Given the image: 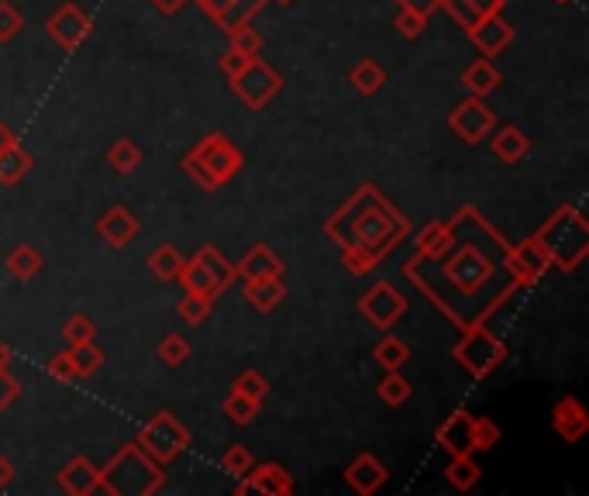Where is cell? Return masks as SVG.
Instances as JSON below:
<instances>
[{
    "label": "cell",
    "instance_id": "cell-1",
    "mask_svg": "<svg viewBox=\"0 0 589 496\" xmlns=\"http://www.w3.org/2000/svg\"><path fill=\"white\" fill-rule=\"evenodd\" d=\"M328 238L341 248L352 273H369L410 235L407 217L393 211L376 186H362L352 200L328 221Z\"/></svg>",
    "mask_w": 589,
    "mask_h": 496
},
{
    "label": "cell",
    "instance_id": "cell-2",
    "mask_svg": "<svg viewBox=\"0 0 589 496\" xmlns=\"http://www.w3.org/2000/svg\"><path fill=\"white\" fill-rule=\"evenodd\" d=\"M534 242L541 245L548 266L562 269V273H572L586 262L589 255V224L579 207L565 204L534 231Z\"/></svg>",
    "mask_w": 589,
    "mask_h": 496
},
{
    "label": "cell",
    "instance_id": "cell-3",
    "mask_svg": "<svg viewBox=\"0 0 589 496\" xmlns=\"http://www.w3.org/2000/svg\"><path fill=\"white\" fill-rule=\"evenodd\" d=\"M183 169L200 190H221L224 183H231L245 169V152L231 142L221 131L204 135L190 152L183 155Z\"/></svg>",
    "mask_w": 589,
    "mask_h": 496
},
{
    "label": "cell",
    "instance_id": "cell-4",
    "mask_svg": "<svg viewBox=\"0 0 589 496\" xmlns=\"http://www.w3.org/2000/svg\"><path fill=\"white\" fill-rule=\"evenodd\" d=\"M431 266L441 269V279H445L448 290H452V297H445L438 304V310L445 317L452 314L455 300H476L479 290H486L496 273L490 252H486V248H476V245H462L459 252H445L441 259H434Z\"/></svg>",
    "mask_w": 589,
    "mask_h": 496
},
{
    "label": "cell",
    "instance_id": "cell-5",
    "mask_svg": "<svg viewBox=\"0 0 589 496\" xmlns=\"http://www.w3.org/2000/svg\"><path fill=\"white\" fill-rule=\"evenodd\" d=\"M100 479H104V493L152 496L162 490L166 472H162V465L155 462L138 441H131V445H124L121 452L100 469Z\"/></svg>",
    "mask_w": 589,
    "mask_h": 496
},
{
    "label": "cell",
    "instance_id": "cell-6",
    "mask_svg": "<svg viewBox=\"0 0 589 496\" xmlns=\"http://www.w3.org/2000/svg\"><path fill=\"white\" fill-rule=\"evenodd\" d=\"M452 359L472 379H486L507 362V341L496 338L483 321H476L469 328H462V341L452 348Z\"/></svg>",
    "mask_w": 589,
    "mask_h": 496
},
{
    "label": "cell",
    "instance_id": "cell-7",
    "mask_svg": "<svg viewBox=\"0 0 589 496\" xmlns=\"http://www.w3.org/2000/svg\"><path fill=\"white\" fill-rule=\"evenodd\" d=\"M135 441L159 465H169V462H176L186 452V445H190V431H186L183 424L176 421L173 414H169V410H159V414H155L152 421L145 424L142 431H138Z\"/></svg>",
    "mask_w": 589,
    "mask_h": 496
},
{
    "label": "cell",
    "instance_id": "cell-8",
    "mask_svg": "<svg viewBox=\"0 0 589 496\" xmlns=\"http://www.w3.org/2000/svg\"><path fill=\"white\" fill-rule=\"evenodd\" d=\"M279 87H283V76H279L266 59H252L242 73L231 80V90H235V97L242 100L248 111H262V107L279 93Z\"/></svg>",
    "mask_w": 589,
    "mask_h": 496
},
{
    "label": "cell",
    "instance_id": "cell-9",
    "mask_svg": "<svg viewBox=\"0 0 589 496\" xmlns=\"http://www.w3.org/2000/svg\"><path fill=\"white\" fill-rule=\"evenodd\" d=\"M45 31H49V38L59 45L62 52H76V49H83L87 38L93 35V21L87 18V11H83L80 4L66 0V4H59L56 11L49 14Z\"/></svg>",
    "mask_w": 589,
    "mask_h": 496
},
{
    "label": "cell",
    "instance_id": "cell-10",
    "mask_svg": "<svg viewBox=\"0 0 589 496\" xmlns=\"http://www.w3.org/2000/svg\"><path fill=\"white\" fill-rule=\"evenodd\" d=\"M448 128L462 138L465 145H479L493 135L496 128V111L486 104V97H465L452 114H448Z\"/></svg>",
    "mask_w": 589,
    "mask_h": 496
},
{
    "label": "cell",
    "instance_id": "cell-11",
    "mask_svg": "<svg viewBox=\"0 0 589 496\" xmlns=\"http://www.w3.org/2000/svg\"><path fill=\"white\" fill-rule=\"evenodd\" d=\"M407 297L397 290L393 283H376L369 286V293H362L359 300V314L366 317L376 331H390L393 324L400 321L403 314H407Z\"/></svg>",
    "mask_w": 589,
    "mask_h": 496
},
{
    "label": "cell",
    "instance_id": "cell-12",
    "mask_svg": "<svg viewBox=\"0 0 589 496\" xmlns=\"http://www.w3.org/2000/svg\"><path fill=\"white\" fill-rule=\"evenodd\" d=\"M503 266H507V276L514 279L517 286H534L548 269H552L545 259V252H541V245L534 242V235L517 245H510L507 255H503Z\"/></svg>",
    "mask_w": 589,
    "mask_h": 496
},
{
    "label": "cell",
    "instance_id": "cell-13",
    "mask_svg": "<svg viewBox=\"0 0 589 496\" xmlns=\"http://www.w3.org/2000/svg\"><path fill=\"white\" fill-rule=\"evenodd\" d=\"M434 441L445 448L448 455H476V414L469 410H452L434 431Z\"/></svg>",
    "mask_w": 589,
    "mask_h": 496
},
{
    "label": "cell",
    "instance_id": "cell-14",
    "mask_svg": "<svg viewBox=\"0 0 589 496\" xmlns=\"http://www.w3.org/2000/svg\"><path fill=\"white\" fill-rule=\"evenodd\" d=\"M238 496L259 493V496H290L293 493V476L279 462H262L259 469H248L235 486Z\"/></svg>",
    "mask_w": 589,
    "mask_h": 496
},
{
    "label": "cell",
    "instance_id": "cell-15",
    "mask_svg": "<svg viewBox=\"0 0 589 496\" xmlns=\"http://www.w3.org/2000/svg\"><path fill=\"white\" fill-rule=\"evenodd\" d=\"M465 35H469V42L479 49V56L493 59L510 49V42H514V25H510L507 18H500V14H490V18L476 21Z\"/></svg>",
    "mask_w": 589,
    "mask_h": 496
},
{
    "label": "cell",
    "instance_id": "cell-16",
    "mask_svg": "<svg viewBox=\"0 0 589 496\" xmlns=\"http://www.w3.org/2000/svg\"><path fill=\"white\" fill-rule=\"evenodd\" d=\"M56 483H59V490L69 493V496L104 493V479H100V469L90 459H83V455H76V459H69L66 465H62Z\"/></svg>",
    "mask_w": 589,
    "mask_h": 496
},
{
    "label": "cell",
    "instance_id": "cell-17",
    "mask_svg": "<svg viewBox=\"0 0 589 496\" xmlns=\"http://www.w3.org/2000/svg\"><path fill=\"white\" fill-rule=\"evenodd\" d=\"M386 479H390V472H386V465L376 459V455H369V452H362V455H355L352 462H348V469H345V483L352 486L359 496H372V493H379L386 486Z\"/></svg>",
    "mask_w": 589,
    "mask_h": 496
},
{
    "label": "cell",
    "instance_id": "cell-18",
    "mask_svg": "<svg viewBox=\"0 0 589 496\" xmlns=\"http://www.w3.org/2000/svg\"><path fill=\"white\" fill-rule=\"evenodd\" d=\"M97 235L104 238L111 248L131 245L138 238V217L131 214L128 207H121V204L107 207V211L100 214V221H97Z\"/></svg>",
    "mask_w": 589,
    "mask_h": 496
},
{
    "label": "cell",
    "instance_id": "cell-19",
    "mask_svg": "<svg viewBox=\"0 0 589 496\" xmlns=\"http://www.w3.org/2000/svg\"><path fill=\"white\" fill-rule=\"evenodd\" d=\"M552 428L562 441H579L589 431V414L576 397H562L552 407Z\"/></svg>",
    "mask_w": 589,
    "mask_h": 496
},
{
    "label": "cell",
    "instance_id": "cell-20",
    "mask_svg": "<svg viewBox=\"0 0 589 496\" xmlns=\"http://www.w3.org/2000/svg\"><path fill=\"white\" fill-rule=\"evenodd\" d=\"M414 242H417L414 259H424V262L441 259V255L455 248V221H428L421 231H417Z\"/></svg>",
    "mask_w": 589,
    "mask_h": 496
},
{
    "label": "cell",
    "instance_id": "cell-21",
    "mask_svg": "<svg viewBox=\"0 0 589 496\" xmlns=\"http://www.w3.org/2000/svg\"><path fill=\"white\" fill-rule=\"evenodd\" d=\"M245 300L259 314H273V310L286 300V279L283 276H266V279H245Z\"/></svg>",
    "mask_w": 589,
    "mask_h": 496
},
{
    "label": "cell",
    "instance_id": "cell-22",
    "mask_svg": "<svg viewBox=\"0 0 589 496\" xmlns=\"http://www.w3.org/2000/svg\"><path fill=\"white\" fill-rule=\"evenodd\" d=\"M503 4H507V0H445L441 11H445L462 31H469L476 21L490 18V14H500Z\"/></svg>",
    "mask_w": 589,
    "mask_h": 496
},
{
    "label": "cell",
    "instance_id": "cell-23",
    "mask_svg": "<svg viewBox=\"0 0 589 496\" xmlns=\"http://www.w3.org/2000/svg\"><path fill=\"white\" fill-rule=\"evenodd\" d=\"M238 279H266V276H283V259L269 245H252L235 266Z\"/></svg>",
    "mask_w": 589,
    "mask_h": 496
},
{
    "label": "cell",
    "instance_id": "cell-24",
    "mask_svg": "<svg viewBox=\"0 0 589 496\" xmlns=\"http://www.w3.org/2000/svg\"><path fill=\"white\" fill-rule=\"evenodd\" d=\"M493 142L490 149L500 162H507V166H514V162L527 159V152H531V138L524 135L517 124H503V128H493Z\"/></svg>",
    "mask_w": 589,
    "mask_h": 496
},
{
    "label": "cell",
    "instance_id": "cell-25",
    "mask_svg": "<svg viewBox=\"0 0 589 496\" xmlns=\"http://www.w3.org/2000/svg\"><path fill=\"white\" fill-rule=\"evenodd\" d=\"M462 87L472 93V97H490V93L500 87V69L493 66L490 59H476L462 69Z\"/></svg>",
    "mask_w": 589,
    "mask_h": 496
},
{
    "label": "cell",
    "instance_id": "cell-26",
    "mask_svg": "<svg viewBox=\"0 0 589 496\" xmlns=\"http://www.w3.org/2000/svg\"><path fill=\"white\" fill-rule=\"evenodd\" d=\"M193 259L200 262V266L211 273V279L217 286H221V293L224 290H231V283L238 279V273H235V266H231L228 259H224V252L217 245H200L197 252H193Z\"/></svg>",
    "mask_w": 589,
    "mask_h": 496
},
{
    "label": "cell",
    "instance_id": "cell-27",
    "mask_svg": "<svg viewBox=\"0 0 589 496\" xmlns=\"http://www.w3.org/2000/svg\"><path fill=\"white\" fill-rule=\"evenodd\" d=\"M42 269H45V259L38 255L35 245L21 242V245H14L11 252H7V273H11L14 279H21V283L35 279Z\"/></svg>",
    "mask_w": 589,
    "mask_h": 496
},
{
    "label": "cell",
    "instance_id": "cell-28",
    "mask_svg": "<svg viewBox=\"0 0 589 496\" xmlns=\"http://www.w3.org/2000/svg\"><path fill=\"white\" fill-rule=\"evenodd\" d=\"M176 283L183 286L186 293H197V297H207V300H217L221 297V286L214 283L211 273H207L204 266H200L197 259H186L180 276H176Z\"/></svg>",
    "mask_w": 589,
    "mask_h": 496
},
{
    "label": "cell",
    "instance_id": "cell-29",
    "mask_svg": "<svg viewBox=\"0 0 589 496\" xmlns=\"http://www.w3.org/2000/svg\"><path fill=\"white\" fill-rule=\"evenodd\" d=\"M142 159H145V152H142V145L135 142V138H114L111 142V149H107V166L114 169V173H121V176H128V173H135L138 166H142Z\"/></svg>",
    "mask_w": 589,
    "mask_h": 496
},
{
    "label": "cell",
    "instance_id": "cell-30",
    "mask_svg": "<svg viewBox=\"0 0 589 496\" xmlns=\"http://www.w3.org/2000/svg\"><path fill=\"white\" fill-rule=\"evenodd\" d=\"M348 83L355 87V93H362V97H372V93H379L386 87V69L379 66L376 59H359L352 66V73H348Z\"/></svg>",
    "mask_w": 589,
    "mask_h": 496
},
{
    "label": "cell",
    "instance_id": "cell-31",
    "mask_svg": "<svg viewBox=\"0 0 589 496\" xmlns=\"http://www.w3.org/2000/svg\"><path fill=\"white\" fill-rule=\"evenodd\" d=\"M31 166H35V159H31V155L21 149L18 142H14L11 149L0 152V183H4V186H18L31 173Z\"/></svg>",
    "mask_w": 589,
    "mask_h": 496
},
{
    "label": "cell",
    "instance_id": "cell-32",
    "mask_svg": "<svg viewBox=\"0 0 589 496\" xmlns=\"http://www.w3.org/2000/svg\"><path fill=\"white\" fill-rule=\"evenodd\" d=\"M269 0H231L228 7H224L221 14H217V25H221V31L228 35V31H235V28H242V25H252V18L255 14L266 7Z\"/></svg>",
    "mask_w": 589,
    "mask_h": 496
},
{
    "label": "cell",
    "instance_id": "cell-33",
    "mask_svg": "<svg viewBox=\"0 0 589 496\" xmlns=\"http://www.w3.org/2000/svg\"><path fill=\"white\" fill-rule=\"evenodd\" d=\"M445 479L452 483V490L469 493L472 486H479V479H483V469H479L472 455H452V462H448V469H445Z\"/></svg>",
    "mask_w": 589,
    "mask_h": 496
},
{
    "label": "cell",
    "instance_id": "cell-34",
    "mask_svg": "<svg viewBox=\"0 0 589 496\" xmlns=\"http://www.w3.org/2000/svg\"><path fill=\"white\" fill-rule=\"evenodd\" d=\"M221 410H224V417H228L231 424H238V428H248V424H252L255 417L262 414V400H252V397H245V393L231 390L228 397H224Z\"/></svg>",
    "mask_w": 589,
    "mask_h": 496
},
{
    "label": "cell",
    "instance_id": "cell-35",
    "mask_svg": "<svg viewBox=\"0 0 589 496\" xmlns=\"http://www.w3.org/2000/svg\"><path fill=\"white\" fill-rule=\"evenodd\" d=\"M372 359H376L386 372H397L410 362V345L407 341H400L397 335H386V338H379L376 348H372Z\"/></svg>",
    "mask_w": 589,
    "mask_h": 496
},
{
    "label": "cell",
    "instance_id": "cell-36",
    "mask_svg": "<svg viewBox=\"0 0 589 496\" xmlns=\"http://www.w3.org/2000/svg\"><path fill=\"white\" fill-rule=\"evenodd\" d=\"M183 255L176 252V245H159L155 252L149 255V273L155 279H162V283H173L176 276H180V269H183Z\"/></svg>",
    "mask_w": 589,
    "mask_h": 496
},
{
    "label": "cell",
    "instance_id": "cell-37",
    "mask_svg": "<svg viewBox=\"0 0 589 496\" xmlns=\"http://www.w3.org/2000/svg\"><path fill=\"white\" fill-rule=\"evenodd\" d=\"M69 362L76 369V379H87L104 366V352L97 348V341H80V345H69Z\"/></svg>",
    "mask_w": 589,
    "mask_h": 496
},
{
    "label": "cell",
    "instance_id": "cell-38",
    "mask_svg": "<svg viewBox=\"0 0 589 496\" xmlns=\"http://www.w3.org/2000/svg\"><path fill=\"white\" fill-rule=\"evenodd\" d=\"M376 393H379V400H383L386 407H403V403L414 397V386H410V379H403L400 369H397V372H386V376L379 379Z\"/></svg>",
    "mask_w": 589,
    "mask_h": 496
},
{
    "label": "cell",
    "instance_id": "cell-39",
    "mask_svg": "<svg viewBox=\"0 0 589 496\" xmlns=\"http://www.w3.org/2000/svg\"><path fill=\"white\" fill-rule=\"evenodd\" d=\"M159 362L162 366H169V369H176V366H183V362H190V355H193V348H190V341H186L183 335H166L159 341Z\"/></svg>",
    "mask_w": 589,
    "mask_h": 496
},
{
    "label": "cell",
    "instance_id": "cell-40",
    "mask_svg": "<svg viewBox=\"0 0 589 496\" xmlns=\"http://www.w3.org/2000/svg\"><path fill=\"white\" fill-rule=\"evenodd\" d=\"M255 465V459H252V452L242 445V441H231L228 448H224V455H221V469L228 472L231 479H242L248 469Z\"/></svg>",
    "mask_w": 589,
    "mask_h": 496
},
{
    "label": "cell",
    "instance_id": "cell-41",
    "mask_svg": "<svg viewBox=\"0 0 589 496\" xmlns=\"http://www.w3.org/2000/svg\"><path fill=\"white\" fill-rule=\"evenodd\" d=\"M228 38H231L228 49L242 52L245 59H259V56H262V35H259V31H255L252 25H242V28L228 31Z\"/></svg>",
    "mask_w": 589,
    "mask_h": 496
},
{
    "label": "cell",
    "instance_id": "cell-42",
    "mask_svg": "<svg viewBox=\"0 0 589 496\" xmlns=\"http://www.w3.org/2000/svg\"><path fill=\"white\" fill-rule=\"evenodd\" d=\"M62 338H66L69 345H80V341H93V338H97V324H93L87 314H69L66 324H62Z\"/></svg>",
    "mask_w": 589,
    "mask_h": 496
},
{
    "label": "cell",
    "instance_id": "cell-43",
    "mask_svg": "<svg viewBox=\"0 0 589 496\" xmlns=\"http://www.w3.org/2000/svg\"><path fill=\"white\" fill-rule=\"evenodd\" d=\"M21 31H25V14L11 0H0V42H11Z\"/></svg>",
    "mask_w": 589,
    "mask_h": 496
},
{
    "label": "cell",
    "instance_id": "cell-44",
    "mask_svg": "<svg viewBox=\"0 0 589 496\" xmlns=\"http://www.w3.org/2000/svg\"><path fill=\"white\" fill-rule=\"evenodd\" d=\"M231 390L245 393V397H252V400H266L269 397V379L262 376L259 369H245L242 376L235 379V386H231Z\"/></svg>",
    "mask_w": 589,
    "mask_h": 496
},
{
    "label": "cell",
    "instance_id": "cell-45",
    "mask_svg": "<svg viewBox=\"0 0 589 496\" xmlns=\"http://www.w3.org/2000/svg\"><path fill=\"white\" fill-rule=\"evenodd\" d=\"M211 307H214V300L197 297V293H183V300H180V317H183L186 324H204L207 317H211Z\"/></svg>",
    "mask_w": 589,
    "mask_h": 496
},
{
    "label": "cell",
    "instance_id": "cell-46",
    "mask_svg": "<svg viewBox=\"0 0 589 496\" xmlns=\"http://www.w3.org/2000/svg\"><path fill=\"white\" fill-rule=\"evenodd\" d=\"M428 21H431V18H424V14H417V11H407V7H400L397 18H393V28H397L403 38H410V42H414V38H421L424 31H428Z\"/></svg>",
    "mask_w": 589,
    "mask_h": 496
},
{
    "label": "cell",
    "instance_id": "cell-47",
    "mask_svg": "<svg viewBox=\"0 0 589 496\" xmlns=\"http://www.w3.org/2000/svg\"><path fill=\"white\" fill-rule=\"evenodd\" d=\"M21 393H25L21 379H14L11 369H0V410H7L11 403H18Z\"/></svg>",
    "mask_w": 589,
    "mask_h": 496
},
{
    "label": "cell",
    "instance_id": "cell-48",
    "mask_svg": "<svg viewBox=\"0 0 589 496\" xmlns=\"http://www.w3.org/2000/svg\"><path fill=\"white\" fill-rule=\"evenodd\" d=\"M45 372H49L56 383H73L76 379V369H73V362H69V352L52 355V359L45 362Z\"/></svg>",
    "mask_w": 589,
    "mask_h": 496
},
{
    "label": "cell",
    "instance_id": "cell-49",
    "mask_svg": "<svg viewBox=\"0 0 589 496\" xmlns=\"http://www.w3.org/2000/svg\"><path fill=\"white\" fill-rule=\"evenodd\" d=\"M500 441V428L490 417H476V452H490V448Z\"/></svg>",
    "mask_w": 589,
    "mask_h": 496
},
{
    "label": "cell",
    "instance_id": "cell-50",
    "mask_svg": "<svg viewBox=\"0 0 589 496\" xmlns=\"http://www.w3.org/2000/svg\"><path fill=\"white\" fill-rule=\"evenodd\" d=\"M248 62H252V59H245L242 52L228 49V52H224V56H221V73L228 76V80H235V76L242 73V69L248 66Z\"/></svg>",
    "mask_w": 589,
    "mask_h": 496
},
{
    "label": "cell",
    "instance_id": "cell-51",
    "mask_svg": "<svg viewBox=\"0 0 589 496\" xmlns=\"http://www.w3.org/2000/svg\"><path fill=\"white\" fill-rule=\"evenodd\" d=\"M397 4L407 7V11H417V14H424V18H431L434 11H441L445 0H397Z\"/></svg>",
    "mask_w": 589,
    "mask_h": 496
},
{
    "label": "cell",
    "instance_id": "cell-52",
    "mask_svg": "<svg viewBox=\"0 0 589 496\" xmlns=\"http://www.w3.org/2000/svg\"><path fill=\"white\" fill-rule=\"evenodd\" d=\"M14 472H18L14 469V462L7 459V455H0V490H7V486L14 483Z\"/></svg>",
    "mask_w": 589,
    "mask_h": 496
},
{
    "label": "cell",
    "instance_id": "cell-53",
    "mask_svg": "<svg viewBox=\"0 0 589 496\" xmlns=\"http://www.w3.org/2000/svg\"><path fill=\"white\" fill-rule=\"evenodd\" d=\"M197 4H200V7H204V11H207V14H211V18H217V14H221V11H224V7H228V4H231V0H197Z\"/></svg>",
    "mask_w": 589,
    "mask_h": 496
},
{
    "label": "cell",
    "instance_id": "cell-54",
    "mask_svg": "<svg viewBox=\"0 0 589 496\" xmlns=\"http://www.w3.org/2000/svg\"><path fill=\"white\" fill-rule=\"evenodd\" d=\"M152 4L159 7L162 14H176V11H180V7L186 4V0H152Z\"/></svg>",
    "mask_w": 589,
    "mask_h": 496
},
{
    "label": "cell",
    "instance_id": "cell-55",
    "mask_svg": "<svg viewBox=\"0 0 589 496\" xmlns=\"http://www.w3.org/2000/svg\"><path fill=\"white\" fill-rule=\"evenodd\" d=\"M14 142H18V135H14V131L7 128V124H0V152H4V149H11Z\"/></svg>",
    "mask_w": 589,
    "mask_h": 496
},
{
    "label": "cell",
    "instance_id": "cell-56",
    "mask_svg": "<svg viewBox=\"0 0 589 496\" xmlns=\"http://www.w3.org/2000/svg\"><path fill=\"white\" fill-rule=\"evenodd\" d=\"M7 366H11V348L0 341V369H7Z\"/></svg>",
    "mask_w": 589,
    "mask_h": 496
},
{
    "label": "cell",
    "instance_id": "cell-57",
    "mask_svg": "<svg viewBox=\"0 0 589 496\" xmlns=\"http://www.w3.org/2000/svg\"><path fill=\"white\" fill-rule=\"evenodd\" d=\"M552 4H572V0H552Z\"/></svg>",
    "mask_w": 589,
    "mask_h": 496
},
{
    "label": "cell",
    "instance_id": "cell-58",
    "mask_svg": "<svg viewBox=\"0 0 589 496\" xmlns=\"http://www.w3.org/2000/svg\"><path fill=\"white\" fill-rule=\"evenodd\" d=\"M283 4H290V0H283Z\"/></svg>",
    "mask_w": 589,
    "mask_h": 496
}]
</instances>
